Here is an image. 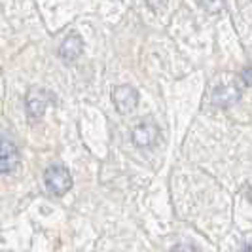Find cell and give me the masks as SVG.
<instances>
[{
  "mask_svg": "<svg viewBox=\"0 0 252 252\" xmlns=\"http://www.w3.org/2000/svg\"><path fill=\"white\" fill-rule=\"evenodd\" d=\"M44 184L50 193L53 195H64L68 189L72 188V177L68 169L61 163L50 165L44 173Z\"/></svg>",
  "mask_w": 252,
  "mask_h": 252,
  "instance_id": "6da1fadb",
  "label": "cell"
},
{
  "mask_svg": "<svg viewBox=\"0 0 252 252\" xmlns=\"http://www.w3.org/2000/svg\"><path fill=\"white\" fill-rule=\"evenodd\" d=\"M53 102V93L48 91L46 88H40V86H34L27 91L25 97V106H27V114L31 120H40L46 108Z\"/></svg>",
  "mask_w": 252,
  "mask_h": 252,
  "instance_id": "7a4b0ae2",
  "label": "cell"
},
{
  "mask_svg": "<svg viewBox=\"0 0 252 252\" xmlns=\"http://www.w3.org/2000/svg\"><path fill=\"white\" fill-rule=\"evenodd\" d=\"M112 101L120 114H131L139 104V91L133 86H116L112 91Z\"/></svg>",
  "mask_w": 252,
  "mask_h": 252,
  "instance_id": "3957f363",
  "label": "cell"
},
{
  "mask_svg": "<svg viewBox=\"0 0 252 252\" xmlns=\"http://www.w3.org/2000/svg\"><path fill=\"white\" fill-rule=\"evenodd\" d=\"M19 165V150L17 144L10 137L0 135V175L12 173Z\"/></svg>",
  "mask_w": 252,
  "mask_h": 252,
  "instance_id": "277c9868",
  "label": "cell"
},
{
  "mask_svg": "<svg viewBox=\"0 0 252 252\" xmlns=\"http://www.w3.org/2000/svg\"><path fill=\"white\" fill-rule=\"evenodd\" d=\"M131 139L135 142V146L139 148H154L159 139V127L154 122H140L139 126H135Z\"/></svg>",
  "mask_w": 252,
  "mask_h": 252,
  "instance_id": "5b68a950",
  "label": "cell"
},
{
  "mask_svg": "<svg viewBox=\"0 0 252 252\" xmlns=\"http://www.w3.org/2000/svg\"><path fill=\"white\" fill-rule=\"evenodd\" d=\"M241 99V89L233 84H226V86H218L213 91V97L211 101L218 108H229L233 104H237Z\"/></svg>",
  "mask_w": 252,
  "mask_h": 252,
  "instance_id": "8992f818",
  "label": "cell"
},
{
  "mask_svg": "<svg viewBox=\"0 0 252 252\" xmlns=\"http://www.w3.org/2000/svg\"><path fill=\"white\" fill-rule=\"evenodd\" d=\"M82 51H84V40L80 34H68V36L63 40V44L59 46V57L63 59L64 63H72L76 61L80 55H82Z\"/></svg>",
  "mask_w": 252,
  "mask_h": 252,
  "instance_id": "52a82bcc",
  "label": "cell"
},
{
  "mask_svg": "<svg viewBox=\"0 0 252 252\" xmlns=\"http://www.w3.org/2000/svg\"><path fill=\"white\" fill-rule=\"evenodd\" d=\"M199 4L207 13H220L226 8L224 0H199Z\"/></svg>",
  "mask_w": 252,
  "mask_h": 252,
  "instance_id": "ba28073f",
  "label": "cell"
},
{
  "mask_svg": "<svg viewBox=\"0 0 252 252\" xmlns=\"http://www.w3.org/2000/svg\"><path fill=\"white\" fill-rule=\"evenodd\" d=\"M171 252H197L191 245H186V243H180V245H177V247H173L171 249Z\"/></svg>",
  "mask_w": 252,
  "mask_h": 252,
  "instance_id": "9c48e42d",
  "label": "cell"
},
{
  "mask_svg": "<svg viewBox=\"0 0 252 252\" xmlns=\"http://www.w3.org/2000/svg\"><path fill=\"white\" fill-rule=\"evenodd\" d=\"M146 4L150 6L152 10H161L167 6V0H146Z\"/></svg>",
  "mask_w": 252,
  "mask_h": 252,
  "instance_id": "30bf717a",
  "label": "cell"
},
{
  "mask_svg": "<svg viewBox=\"0 0 252 252\" xmlns=\"http://www.w3.org/2000/svg\"><path fill=\"white\" fill-rule=\"evenodd\" d=\"M243 80H245V84H247V86H251L252 84V68H245V70H243Z\"/></svg>",
  "mask_w": 252,
  "mask_h": 252,
  "instance_id": "8fae6325",
  "label": "cell"
},
{
  "mask_svg": "<svg viewBox=\"0 0 252 252\" xmlns=\"http://www.w3.org/2000/svg\"><path fill=\"white\" fill-rule=\"evenodd\" d=\"M239 252H252V245H245V247H243Z\"/></svg>",
  "mask_w": 252,
  "mask_h": 252,
  "instance_id": "7c38bea8",
  "label": "cell"
}]
</instances>
